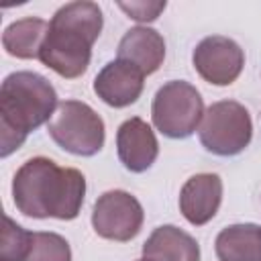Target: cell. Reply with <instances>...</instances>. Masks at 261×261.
<instances>
[{
	"label": "cell",
	"mask_w": 261,
	"mask_h": 261,
	"mask_svg": "<svg viewBox=\"0 0 261 261\" xmlns=\"http://www.w3.org/2000/svg\"><path fill=\"white\" fill-rule=\"evenodd\" d=\"M86 179L73 167H59L47 157L24 161L12 179L14 206L33 218L71 220L80 214Z\"/></svg>",
	"instance_id": "6da1fadb"
},
{
	"label": "cell",
	"mask_w": 261,
	"mask_h": 261,
	"mask_svg": "<svg viewBox=\"0 0 261 261\" xmlns=\"http://www.w3.org/2000/svg\"><path fill=\"white\" fill-rule=\"evenodd\" d=\"M102 24V10L96 2L80 0L61 6L49 22L39 59L61 77H80L90 65L92 45Z\"/></svg>",
	"instance_id": "7a4b0ae2"
},
{
	"label": "cell",
	"mask_w": 261,
	"mask_h": 261,
	"mask_svg": "<svg viewBox=\"0 0 261 261\" xmlns=\"http://www.w3.org/2000/svg\"><path fill=\"white\" fill-rule=\"evenodd\" d=\"M57 94L51 82L35 71H14L0 88V155L16 151L31 130L53 118Z\"/></svg>",
	"instance_id": "3957f363"
},
{
	"label": "cell",
	"mask_w": 261,
	"mask_h": 261,
	"mask_svg": "<svg viewBox=\"0 0 261 261\" xmlns=\"http://www.w3.org/2000/svg\"><path fill=\"white\" fill-rule=\"evenodd\" d=\"M151 116L157 130L165 137L186 139L198 128L204 116V102L192 84L184 80H171L157 90Z\"/></svg>",
	"instance_id": "277c9868"
},
{
	"label": "cell",
	"mask_w": 261,
	"mask_h": 261,
	"mask_svg": "<svg viewBox=\"0 0 261 261\" xmlns=\"http://www.w3.org/2000/svg\"><path fill=\"white\" fill-rule=\"evenodd\" d=\"M47 130L61 149L73 155L90 157L104 147V120L80 100L59 102Z\"/></svg>",
	"instance_id": "5b68a950"
},
{
	"label": "cell",
	"mask_w": 261,
	"mask_h": 261,
	"mask_svg": "<svg viewBox=\"0 0 261 261\" xmlns=\"http://www.w3.org/2000/svg\"><path fill=\"white\" fill-rule=\"evenodd\" d=\"M198 135L206 151L230 157L251 143L253 122L243 104L234 100H220L204 112Z\"/></svg>",
	"instance_id": "8992f818"
},
{
	"label": "cell",
	"mask_w": 261,
	"mask_h": 261,
	"mask_svg": "<svg viewBox=\"0 0 261 261\" xmlns=\"http://www.w3.org/2000/svg\"><path fill=\"white\" fill-rule=\"evenodd\" d=\"M143 206L124 190L104 192L92 210V226L98 237L108 241H130L143 226Z\"/></svg>",
	"instance_id": "52a82bcc"
},
{
	"label": "cell",
	"mask_w": 261,
	"mask_h": 261,
	"mask_svg": "<svg viewBox=\"0 0 261 261\" xmlns=\"http://www.w3.org/2000/svg\"><path fill=\"white\" fill-rule=\"evenodd\" d=\"M192 63L200 77L208 84L228 86L241 75L245 65V53L232 39L212 35L196 45Z\"/></svg>",
	"instance_id": "ba28073f"
},
{
	"label": "cell",
	"mask_w": 261,
	"mask_h": 261,
	"mask_svg": "<svg viewBox=\"0 0 261 261\" xmlns=\"http://www.w3.org/2000/svg\"><path fill=\"white\" fill-rule=\"evenodd\" d=\"M143 80H145V73L139 67H135L128 61L114 59V61L106 63L100 69V73L96 75L94 92L108 106L124 108L133 102H137V98L141 96Z\"/></svg>",
	"instance_id": "9c48e42d"
},
{
	"label": "cell",
	"mask_w": 261,
	"mask_h": 261,
	"mask_svg": "<svg viewBox=\"0 0 261 261\" xmlns=\"http://www.w3.org/2000/svg\"><path fill=\"white\" fill-rule=\"evenodd\" d=\"M116 151L120 163L133 171L141 173L147 171L159 153V145L155 133L143 118H128L118 126L116 133Z\"/></svg>",
	"instance_id": "30bf717a"
},
{
	"label": "cell",
	"mask_w": 261,
	"mask_h": 261,
	"mask_svg": "<svg viewBox=\"0 0 261 261\" xmlns=\"http://www.w3.org/2000/svg\"><path fill=\"white\" fill-rule=\"evenodd\" d=\"M222 200V179L216 173L192 175L179 192V210L190 224L202 226L214 218Z\"/></svg>",
	"instance_id": "8fae6325"
},
{
	"label": "cell",
	"mask_w": 261,
	"mask_h": 261,
	"mask_svg": "<svg viewBox=\"0 0 261 261\" xmlns=\"http://www.w3.org/2000/svg\"><path fill=\"white\" fill-rule=\"evenodd\" d=\"M118 59L133 63L145 75L157 71L165 59L163 37L149 27H135L118 43Z\"/></svg>",
	"instance_id": "7c38bea8"
},
{
	"label": "cell",
	"mask_w": 261,
	"mask_h": 261,
	"mask_svg": "<svg viewBox=\"0 0 261 261\" xmlns=\"http://www.w3.org/2000/svg\"><path fill=\"white\" fill-rule=\"evenodd\" d=\"M143 257L151 261H200L196 239L177 226H157L143 245Z\"/></svg>",
	"instance_id": "4fadbf2b"
},
{
	"label": "cell",
	"mask_w": 261,
	"mask_h": 261,
	"mask_svg": "<svg viewBox=\"0 0 261 261\" xmlns=\"http://www.w3.org/2000/svg\"><path fill=\"white\" fill-rule=\"evenodd\" d=\"M214 245L218 261H261V226L230 224L218 232Z\"/></svg>",
	"instance_id": "5bb4252c"
},
{
	"label": "cell",
	"mask_w": 261,
	"mask_h": 261,
	"mask_svg": "<svg viewBox=\"0 0 261 261\" xmlns=\"http://www.w3.org/2000/svg\"><path fill=\"white\" fill-rule=\"evenodd\" d=\"M49 33V22L37 16L14 20L4 29L2 45L8 55L18 59H39L41 47Z\"/></svg>",
	"instance_id": "9a60e30c"
},
{
	"label": "cell",
	"mask_w": 261,
	"mask_h": 261,
	"mask_svg": "<svg viewBox=\"0 0 261 261\" xmlns=\"http://www.w3.org/2000/svg\"><path fill=\"white\" fill-rule=\"evenodd\" d=\"M24 261H71V249L55 232H31Z\"/></svg>",
	"instance_id": "2e32d148"
},
{
	"label": "cell",
	"mask_w": 261,
	"mask_h": 261,
	"mask_svg": "<svg viewBox=\"0 0 261 261\" xmlns=\"http://www.w3.org/2000/svg\"><path fill=\"white\" fill-rule=\"evenodd\" d=\"M31 232L18 226L10 216H4V228H2V261H24L27 249H29Z\"/></svg>",
	"instance_id": "e0dca14e"
},
{
	"label": "cell",
	"mask_w": 261,
	"mask_h": 261,
	"mask_svg": "<svg viewBox=\"0 0 261 261\" xmlns=\"http://www.w3.org/2000/svg\"><path fill=\"white\" fill-rule=\"evenodd\" d=\"M165 0L161 2H145V0H139V2H118V8L124 10L128 14V18L133 20H139V22H151L155 20L163 10H165Z\"/></svg>",
	"instance_id": "ac0fdd59"
},
{
	"label": "cell",
	"mask_w": 261,
	"mask_h": 261,
	"mask_svg": "<svg viewBox=\"0 0 261 261\" xmlns=\"http://www.w3.org/2000/svg\"><path fill=\"white\" fill-rule=\"evenodd\" d=\"M139 261H151V259H139Z\"/></svg>",
	"instance_id": "d6986e66"
}]
</instances>
